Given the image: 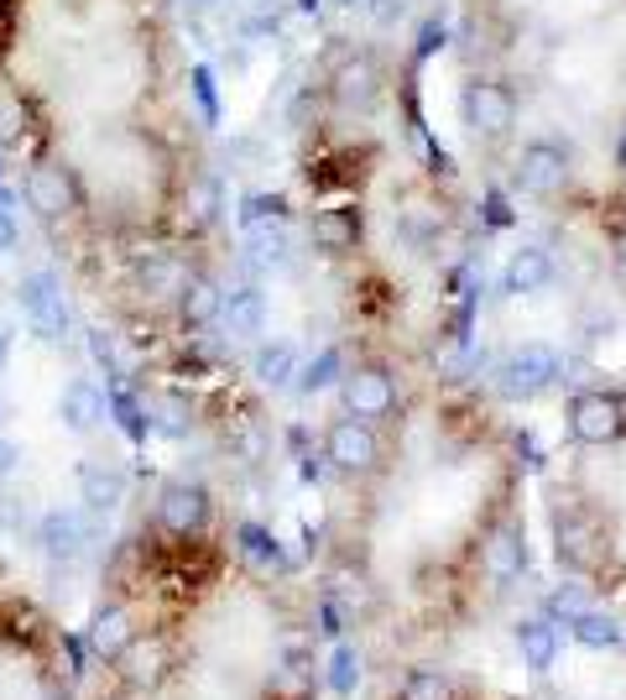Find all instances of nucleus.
<instances>
[{
  "label": "nucleus",
  "mask_w": 626,
  "mask_h": 700,
  "mask_svg": "<svg viewBox=\"0 0 626 700\" xmlns=\"http://www.w3.org/2000/svg\"><path fill=\"white\" fill-rule=\"evenodd\" d=\"M178 0H0V162L105 329L220 277V172Z\"/></svg>",
  "instance_id": "f257e3e1"
},
{
  "label": "nucleus",
  "mask_w": 626,
  "mask_h": 700,
  "mask_svg": "<svg viewBox=\"0 0 626 700\" xmlns=\"http://www.w3.org/2000/svg\"><path fill=\"white\" fill-rule=\"evenodd\" d=\"M225 335H236V341H256L261 329H267V298L261 288H230L225 293Z\"/></svg>",
  "instance_id": "9d476101"
},
{
  "label": "nucleus",
  "mask_w": 626,
  "mask_h": 700,
  "mask_svg": "<svg viewBox=\"0 0 626 700\" xmlns=\"http://www.w3.org/2000/svg\"><path fill=\"white\" fill-rule=\"evenodd\" d=\"M21 314L37 325V335H48V341H58L68 329V308H63V283L52 273H32L27 283H21Z\"/></svg>",
  "instance_id": "6e6552de"
},
{
  "label": "nucleus",
  "mask_w": 626,
  "mask_h": 700,
  "mask_svg": "<svg viewBox=\"0 0 626 700\" xmlns=\"http://www.w3.org/2000/svg\"><path fill=\"white\" fill-rule=\"evenodd\" d=\"M0 418H6V408H0Z\"/></svg>",
  "instance_id": "5701e85b"
},
{
  "label": "nucleus",
  "mask_w": 626,
  "mask_h": 700,
  "mask_svg": "<svg viewBox=\"0 0 626 700\" xmlns=\"http://www.w3.org/2000/svg\"><path fill=\"white\" fill-rule=\"evenodd\" d=\"M298 372H304V366H298V351H292L288 341L261 345V351H256V361H251V376L261 382V387H271V393H277V387H288Z\"/></svg>",
  "instance_id": "dca6fc26"
},
{
  "label": "nucleus",
  "mask_w": 626,
  "mask_h": 700,
  "mask_svg": "<svg viewBox=\"0 0 626 700\" xmlns=\"http://www.w3.org/2000/svg\"><path fill=\"white\" fill-rule=\"evenodd\" d=\"M569 632H575V643H579V649H595V653L622 649V643H626L622 622H616L610 612H595V607H585V612H575V617H569Z\"/></svg>",
  "instance_id": "2eb2a0df"
},
{
  "label": "nucleus",
  "mask_w": 626,
  "mask_h": 700,
  "mask_svg": "<svg viewBox=\"0 0 626 700\" xmlns=\"http://www.w3.org/2000/svg\"><path fill=\"white\" fill-rule=\"evenodd\" d=\"M324 461L339 471V481L366 476L376 461H381V428L356 418V413H339L324 428Z\"/></svg>",
  "instance_id": "20e7f679"
},
{
  "label": "nucleus",
  "mask_w": 626,
  "mask_h": 700,
  "mask_svg": "<svg viewBox=\"0 0 626 700\" xmlns=\"http://www.w3.org/2000/svg\"><path fill=\"white\" fill-rule=\"evenodd\" d=\"M6 356H11V335L0 329V372H6Z\"/></svg>",
  "instance_id": "4be33fe9"
},
{
  "label": "nucleus",
  "mask_w": 626,
  "mask_h": 700,
  "mask_svg": "<svg viewBox=\"0 0 626 700\" xmlns=\"http://www.w3.org/2000/svg\"><path fill=\"white\" fill-rule=\"evenodd\" d=\"M37 544L48 549L52 560H79L89 544V529L79 513H48L42 517V529H37Z\"/></svg>",
  "instance_id": "f8f14e48"
},
{
  "label": "nucleus",
  "mask_w": 626,
  "mask_h": 700,
  "mask_svg": "<svg viewBox=\"0 0 626 700\" xmlns=\"http://www.w3.org/2000/svg\"><path fill=\"white\" fill-rule=\"evenodd\" d=\"M131 638H136V612L126 607V601H105L100 612H95V622L85 628V643L100 664H116Z\"/></svg>",
  "instance_id": "1a4fd4ad"
},
{
  "label": "nucleus",
  "mask_w": 626,
  "mask_h": 700,
  "mask_svg": "<svg viewBox=\"0 0 626 700\" xmlns=\"http://www.w3.org/2000/svg\"><path fill=\"white\" fill-rule=\"evenodd\" d=\"M152 517L172 533H199L215 523V492L199 481H168L152 502Z\"/></svg>",
  "instance_id": "423d86ee"
},
{
  "label": "nucleus",
  "mask_w": 626,
  "mask_h": 700,
  "mask_svg": "<svg viewBox=\"0 0 626 700\" xmlns=\"http://www.w3.org/2000/svg\"><path fill=\"white\" fill-rule=\"evenodd\" d=\"M455 116L486 194L626 240V0H455Z\"/></svg>",
  "instance_id": "f03ea898"
},
{
  "label": "nucleus",
  "mask_w": 626,
  "mask_h": 700,
  "mask_svg": "<svg viewBox=\"0 0 626 700\" xmlns=\"http://www.w3.org/2000/svg\"><path fill=\"white\" fill-rule=\"evenodd\" d=\"M324 684H329V696H339V700H350V696H356V684H360V649H356V643H345V638L335 643V653H329V674H324Z\"/></svg>",
  "instance_id": "6ab92c4d"
},
{
  "label": "nucleus",
  "mask_w": 626,
  "mask_h": 700,
  "mask_svg": "<svg viewBox=\"0 0 626 700\" xmlns=\"http://www.w3.org/2000/svg\"><path fill=\"white\" fill-rule=\"evenodd\" d=\"M79 481H85V502L95 513H110L126 502V476L116 465H79Z\"/></svg>",
  "instance_id": "f3484780"
},
{
  "label": "nucleus",
  "mask_w": 626,
  "mask_h": 700,
  "mask_svg": "<svg viewBox=\"0 0 626 700\" xmlns=\"http://www.w3.org/2000/svg\"><path fill=\"white\" fill-rule=\"evenodd\" d=\"M397 700H470V690L449 674V669H407L397 684Z\"/></svg>",
  "instance_id": "4468645a"
},
{
  "label": "nucleus",
  "mask_w": 626,
  "mask_h": 700,
  "mask_svg": "<svg viewBox=\"0 0 626 700\" xmlns=\"http://www.w3.org/2000/svg\"><path fill=\"white\" fill-rule=\"evenodd\" d=\"M319 696V659H314V643L304 638H288L282 643V659L267 680V700H314Z\"/></svg>",
  "instance_id": "0eeeda50"
},
{
  "label": "nucleus",
  "mask_w": 626,
  "mask_h": 700,
  "mask_svg": "<svg viewBox=\"0 0 626 700\" xmlns=\"http://www.w3.org/2000/svg\"><path fill=\"white\" fill-rule=\"evenodd\" d=\"M517 649H523V664L533 674H548V669L559 664V632L548 617H523L517 622Z\"/></svg>",
  "instance_id": "9b49d317"
},
{
  "label": "nucleus",
  "mask_w": 626,
  "mask_h": 700,
  "mask_svg": "<svg viewBox=\"0 0 626 700\" xmlns=\"http://www.w3.org/2000/svg\"><path fill=\"white\" fill-rule=\"evenodd\" d=\"M21 461V450L11 440H0V476H11V465Z\"/></svg>",
  "instance_id": "412c9836"
},
{
  "label": "nucleus",
  "mask_w": 626,
  "mask_h": 700,
  "mask_svg": "<svg viewBox=\"0 0 626 700\" xmlns=\"http://www.w3.org/2000/svg\"><path fill=\"white\" fill-rule=\"evenodd\" d=\"M554 283V257L543 252V246H523V252H511L507 273H501V288L507 293H538Z\"/></svg>",
  "instance_id": "ddd939ff"
},
{
  "label": "nucleus",
  "mask_w": 626,
  "mask_h": 700,
  "mask_svg": "<svg viewBox=\"0 0 626 700\" xmlns=\"http://www.w3.org/2000/svg\"><path fill=\"white\" fill-rule=\"evenodd\" d=\"M17 246V220H11V209H0V252H11Z\"/></svg>",
  "instance_id": "aec40b11"
},
{
  "label": "nucleus",
  "mask_w": 626,
  "mask_h": 700,
  "mask_svg": "<svg viewBox=\"0 0 626 700\" xmlns=\"http://www.w3.org/2000/svg\"><path fill=\"white\" fill-rule=\"evenodd\" d=\"M63 418L68 428H95V418H105V393L89 382V376H79V382H68L63 393Z\"/></svg>",
  "instance_id": "a211bd4d"
},
{
  "label": "nucleus",
  "mask_w": 626,
  "mask_h": 700,
  "mask_svg": "<svg viewBox=\"0 0 626 700\" xmlns=\"http://www.w3.org/2000/svg\"><path fill=\"white\" fill-rule=\"evenodd\" d=\"M110 669H116L126 696H152V690H162V684L172 680V669H178V638H172V628H152L147 638L136 632Z\"/></svg>",
  "instance_id": "7ed1b4c3"
},
{
  "label": "nucleus",
  "mask_w": 626,
  "mask_h": 700,
  "mask_svg": "<svg viewBox=\"0 0 626 700\" xmlns=\"http://www.w3.org/2000/svg\"><path fill=\"white\" fill-rule=\"evenodd\" d=\"M564 376V361L548 351V345H523V351H511L507 361H501V372H496V387L507 397H543L554 382Z\"/></svg>",
  "instance_id": "39448f33"
}]
</instances>
